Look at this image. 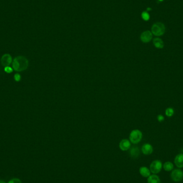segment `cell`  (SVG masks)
I'll return each instance as SVG.
<instances>
[{"label": "cell", "mask_w": 183, "mask_h": 183, "mask_svg": "<svg viewBox=\"0 0 183 183\" xmlns=\"http://www.w3.org/2000/svg\"><path fill=\"white\" fill-rule=\"evenodd\" d=\"M174 162L178 168H183V154L180 153L177 155L174 158Z\"/></svg>", "instance_id": "obj_10"}, {"label": "cell", "mask_w": 183, "mask_h": 183, "mask_svg": "<svg viewBox=\"0 0 183 183\" xmlns=\"http://www.w3.org/2000/svg\"><path fill=\"white\" fill-rule=\"evenodd\" d=\"M163 165L162 163L160 160H156L153 161L151 163L150 167V169L152 173L153 174H157L160 172L162 170Z\"/></svg>", "instance_id": "obj_4"}, {"label": "cell", "mask_w": 183, "mask_h": 183, "mask_svg": "<svg viewBox=\"0 0 183 183\" xmlns=\"http://www.w3.org/2000/svg\"><path fill=\"white\" fill-rule=\"evenodd\" d=\"M14 79L16 81H19L21 79V76L19 73H16L14 75Z\"/></svg>", "instance_id": "obj_21"}, {"label": "cell", "mask_w": 183, "mask_h": 183, "mask_svg": "<svg viewBox=\"0 0 183 183\" xmlns=\"http://www.w3.org/2000/svg\"><path fill=\"white\" fill-rule=\"evenodd\" d=\"M165 115L168 117H171L174 115V109L172 108L169 107L167 108L165 111Z\"/></svg>", "instance_id": "obj_16"}, {"label": "cell", "mask_w": 183, "mask_h": 183, "mask_svg": "<svg viewBox=\"0 0 183 183\" xmlns=\"http://www.w3.org/2000/svg\"><path fill=\"white\" fill-rule=\"evenodd\" d=\"M4 71L8 73H10L13 71V69L9 66H6V67H4Z\"/></svg>", "instance_id": "obj_18"}, {"label": "cell", "mask_w": 183, "mask_h": 183, "mask_svg": "<svg viewBox=\"0 0 183 183\" xmlns=\"http://www.w3.org/2000/svg\"><path fill=\"white\" fill-rule=\"evenodd\" d=\"M171 178L174 182H179L183 180V171L179 169H176L171 171Z\"/></svg>", "instance_id": "obj_5"}, {"label": "cell", "mask_w": 183, "mask_h": 183, "mask_svg": "<svg viewBox=\"0 0 183 183\" xmlns=\"http://www.w3.org/2000/svg\"><path fill=\"white\" fill-rule=\"evenodd\" d=\"M142 138V133L139 130H132L130 135V140L133 144H137L141 141Z\"/></svg>", "instance_id": "obj_3"}, {"label": "cell", "mask_w": 183, "mask_h": 183, "mask_svg": "<svg viewBox=\"0 0 183 183\" xmlns=\"http://www.w3.org/2000/svg\"><path fill=\"white\" fill-rule=\"evenodd\" d=\"M0 183H6L3 180H0Z\"/></svg>", "instance_id": "obj_22"}, {"label": "cell", "mask_w": 183, "mask_h": 183, "mask_svg": "<svg viewBox=\"0 0 183 183\" xmlns=\"http://www.w3.org/2000/svg\"><path fill=\"white\" fill-rule=\"evenodd\" d=\"M8 183H21V181L18 178H14L10 180Z\"/></svg>", "instance_id": "obj_20"}, {"label": "cell", "mask_w": 183, "mask_h": 183, "mask_svg": "<svg viewBox=\"0 0 183 183\" xmlns=\"http://www.w3.org/2000/svg\"><path fill=\"white\" fill-rule=\"evenodd\" d=\"M157 120L159 122H163L164 120V117L162 115L160 114L157 116Z\"/></svg>", "instance_id": "obj_19"}, {"label": "cell", "mask_w": 183, "mask_h": 183, "mask_svg": "<svg viewBox=\"0 0 183 183\" xmlns=\"http://www.w3.org/2000/svg\"><path fill=\"white\" fill-rule=\"evenodd\" d=\"M163 168L164 169V170L166 171H171L173 170L174 168V164L172 162L170 161H167L165 162L163 165Z\"/></svg>", "instance_id": "obj_15"}, {"label": "cell", "mask_w": 183, "mask_h": 183, "mask_svg": "<svg viewBox=\"0 0 183 183\" xmlns=\"http://www.w3.org/2000/svg\"><path fill=\"white\" fill-rule=\"evenodd\" d=\"M153 39V34L150 31H146L141 33L140 40L144 43H148Z\"/></svg>", "instance_id": "obj_6"}, {"label": "cell", "mask_w": 183, "mask_h": 183, "mask_svg": "<svg viewBox=\"0 0 183 183\" xmlns=\"http://www.w3.org/2000/svg\"><path fill=\"white\" fill-rule=\"evenodd\" d=\"M148 183H161V180L160 177L156 174H152L148 177L147 179Z\"/></svg>", "instance_id": "obj_14"}, {"label": "cell", "mask_w": 183, "mask_h": 183, "mask_svg": "<svg viewBox=\"0 0 183 183\" xmlns=\"http://www.w3.org/2000/svg\"><path fill=\"white\" fill-rule=\"evenodd\" d=\"M141 151L146 155H150L153 152V147L150 144H145L141 147Z\"/></svg>", "instance_id": "obj_9"}, {"label": "cell", "mask_w": 183, "mask_h": 183, "mask_svg": "<svg viewBox=\"0 0 183 183\" xmlns=\"http://www.w3.org/2000/svg\"><path fill=\"white\" fill-rule=\"evenodd\" d=\"M120 148L123 151H126L129 150L131 147V142L130 141L127 139H123L120 142Z\"/></svg>", "instance_id": "obj_8"}, {"label": "cell", "mask_w": 183, "mask_h": 183, "mask_svg": "<svg viewBox=\"0 0 183 183\" xmlns=\"http://www.w3.org/2000/svg\"><path fill=\"white\" fill-rule=\"evenodd\" d=\"M153 42L154 46L157 49H162L164 46L163 41L159 38H155L153 39Z\"/></svg>", "instance_id": "obj_11"}, {"label": "cell", "mask_w": 183, "mask_h": 183, "mask_svg": "<svg viewBox=\"0 0 183 183\" xmlns=\"http://www.w3.org/2000/svg\"><path fill=\"white\" fill-rule=\"evenodd\" d=\"M12 57L10 54H4L1 57V62L2 65L4 67L9 66L12 63Z\"/></svg>", "instance_id": "obj_7"}, {"label": "cell", "mask_w": 183, "mask_h": 183, "mask_svg": "<svg viewBox=\"0 0 183 183\" xmlns=\"http://www.w3.org/2000/svg\"><path fill=\"white\" fill-rule=\"evenodd\" d=\"M151 10H152V9H150V8H148L147 9V11H149V10L150 11Z\"/></svg>", "instance_id": "obj_23"}, {"label": "cell", "mask_w": 183, "mask_h": 183, "mask_svg": "<svg viewBox=\"0 0 183 183\" xmlns=\"http://www.w3.org/2000/svg\"><path fill=\"white\" fill-rule=\"evenodd\" d=\"M139 172L142 177L148 178L149 176H150L151 172L150 169L147 167H141V168L139 169Z\"/></svg>", "instance_id": "obj_13"}, {"label": "cell", "mask_w": 183, "mask_h": 183, "mask_svg": "<svg viewBox=\"0 0 183 183\" xmlns=\"http://www.w3.org/2000/svg\"><path fill=\"white\" fill-rule=\"evenodd\" d=\"M160 2H162V1H164V0H159Z\"/></svg>", "instance_id": "obj_24"}, {"label": "cell", "mask_w": 183, "mask_h": 183, "mask_svg": "<svg viewBox=\"0 0 183 183\" xmlns=\"http://www.w3.org/2000/svg\"><path fill=\"white\" fill-rule=\"evenodd\" d=\"M141 18L145 21H148L150 19V15L147 11H143L141 14Z\"/></svg>", "instance_id": "obj_17"}, {"label": "cell", "mask_w": 183, "mask_h": 183, "mask_svg": "<svg viewBox=\"0 0 183 183\" xmlns=\"http://www.w3.org/2000/svg\"><path fill=\"white\" fill-rule=\"evenodd\" d=\"M130 156L133 159H137L140 155V150L138 147H133L130 151Z\"/></svg>", "instance_id": "obj_12"}, {"label": "cell", "mask_w": 183, "mask_h": 183, "mask_svg": "<svg viewBox=\"0 0 183 183\" xmlns=\"http://www.w3.org/2000/svg\"><path fill=\"white\" fill-rule=\"evenodd\" d=\"M165 32V25L161 22H157L153 24L151 28V32L155 36H162L164 34Z\"/></svg>", "instance_id": "obj_2"}, {"label": "cell", "mask_w": 183, "mask_h": 183, "mask_svg": "<svg viewBox=\"0 0 183 183\" xmlns=\"http://www.w3.org/2000/svg\"><path fill=\"white\" fill-rule=\"evenodd\" d=\"M28 66V61L23 56L15 57L12 61L13 69L17 72H21L26 70Z\"/></svg>", "instance_id": "obj_1"}]
</instances>
